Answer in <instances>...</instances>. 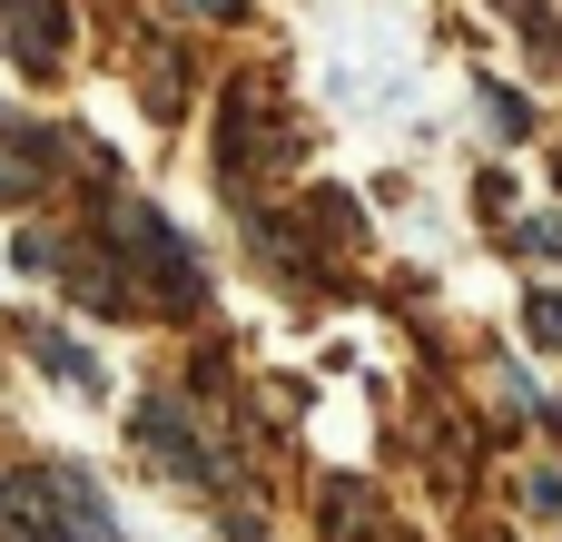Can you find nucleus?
Returning a JSON list of instances; mask_svg holds the SVG:
<instances>
[{
	"instance_id": "obj_1",
	"label": "nucleus",
	"mask_w": 562,
	"mask_h": 542,
	"mask_svg": "<svg viewBox=\"0 0 562 542\" xmlns=\"http://www.w3.org/2000/svg\"><path fill=\"white\" fill-rule=\"evenodd\" d=\"M138 434H148V444L168 454V474H188V484H217V454L198 444V425H188V415H178L168 395H148V405H138Z\"/></svg>"
},
{
	"instance_id": "obj_2",
	"label": "nucleus",
	"mask_w": 562,
	"mask_h": 542,
	"mask_svg": "<svg viewBox=\"0 0 562 542\" xmlns=\"http://www.w3.org/2000/svg\"><path fill=\"white\" fill-rule=\"evenodd\" d=\"M0 523H10L20 542H79V533H69V513H59L40 484H0Z\"/></svg>"
},
{
	"instance_id": "obj_3",
	"label": "nucleus",
	"mask_w": 562,
	"mask_h": 542,
	"mask_svg": "<svg viewBox=\"0 0 562 542\" xmlns=\"http://www.w3.org/2000/svg\"><path fill=\"white\" fill-rule=\"evenodd\" d=\"M10 39H30V59H59V0H20Z\"/></svg>"
},
{
	"instance_id": "obj_4",
	"label": "nucleus",
	"mask_w": 562,
	"mask_h": 542,
	"mask_svg": "<svg viewBox=\"0 0 562 542\" xmlns=\"http://www.w3.org/2000/svg\"><path fill=\"white\" fill-rule=\"evenodd\" d=\"M40 365H49V375H69V385H99V365H89L69 336H40Z\"/></svg>"
},
{
	"instance_id": "obj_5",
	"label": "nucleus",
	"mask_w": 562,
	"mask_h": 542,
	"mask_svg": "<svg viewBox=\"0 0 562 542\" xmlns=\"http://www.w3.org/2000/svg\"><path fill=\"white\" fill-rule=\"evenodd\" d=\"M524 306H533V316H524L533 346H562V296H524Z\"/></svg>"
},
{
	"instance_id": "obj_6",
	"label": "nucleus",
	"mask_w": 562,
	"mask_h": 542,
	"mask_svg": "<svg viewBox=\"0 0 562 542\" xmlns=\"http://www.w3.org/2000/svg\"><path fill=\"white\" fill-rule=\"evenodd\" d=\"M514 247H524V257H562V227H553V217H533V227H524Z\"/></svg>"
},
{
	"instance_id": "obj_7",
	"label": "nucleus",
	"mask_w": 562,
	"mask_h": 542,
	"mask_svg": "<svg viewBox=\"0 0 562 542\" xmlns=\"http://www.w3.org/2000/svg\"><path fill=\"white\" fill-rule=\"evenodd\" d=\"M178 10H198V20H237L247 0H178Z\"/></svg>"
}]
</instances>
